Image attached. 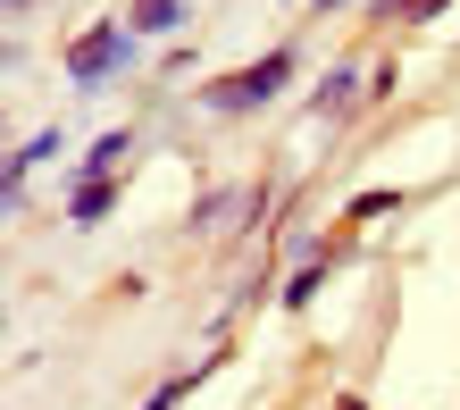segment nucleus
<instances>
[{
    "mask_svg": "<svg viewBox=\"0 0 460 410\" xmlns=\"http://www.w3.org/2000/svg\"><path fill=\"white\" fill-rule=\"evenodd\" d=\"M285 76H293V50H268L260 67H243V76H226V85H209V109H260V101L285 93Z\"/></svg>",
    "mask_w": 460,
    "mask_h": 410,
    "instance_id": "nucleus-1",
    "label": "nucleus"
},
{
    "mask_svg": "<svg viewBox=\"0 0 460 410\" xmlns=\"http://www.w3.org/2000/svg\"><path fill=\"white\" fill-rule=\"evenodd\" d=\"M126 59H134V42L118 34V25H93V34L67 50V76H75V85H101V76H110V67H126Z\"/></svg>",
    "mask_w": 460,
    "mask_h": 410,
    "instance_id": "nucleus-2",
    "label": "nucleus"
},
{
    "mask_svg": "<svg viewBox=\"0 0 460 410\" xmlns=\"http://www.w3.org/2000/svg\"><path fill=\"white\" fill-rule=\"evenodd\" d=\"M110 201H118V184H110V176H84V184H75V201H67V209H75V227H93V218L110 209Z\"/></svg>",
    "mask_w": 460,
    "mask_h": 410,
    "instance_id": "nucleus-3",
    "label": "nucleus"
},
{
    "mask_svg": "<svg viewBox=\"0 0 460 410\" xmlns=\"http://www.w3.org/2000/svg\"><path fill=\"white\" fill-rule=\"evenodd\" d=\"M184 25V0H134V34H168Z\"/></svg>",
    "mask_w": 460,
    "mask_h": 410,
    "instance_id": "nucleus-4",
    "label": "nucleus"
},
{
    "mask_svg": "<svg viewBox=\"0 0 460 410\" xmlns=\"http://www.w3.org/2000/svg\"><path fill=\"white\" fill-rule=\"evenodd\" d=\"M118 159H126V134H101L84 151V176H118Z\"/></svg>",
    "mask_w": 460,
    "mask_h": 410,
    "instance_id": "nucleus-5",
    "label": "nucleus"
},
{
    "mask_svg": "<svg viewBox=\"0 0 460 410\" xmlns=\"http://www.w3.org/2000/svg\"><path fill=\"white\" fill-rule=\"evenodd\" d=\"M343 410H360V402H343Z\"/></svg>",
    "mask_w": 460,
    "mask_h": 410,
    "instance_id": "nucleus-6",
    "label": "nucleus"
}]
</instances>
